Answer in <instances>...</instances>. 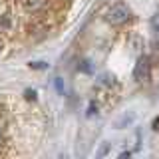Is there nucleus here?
Wrapping results in <instances>:
<instances>
[{
	"instance_id": "nucleus-1",
	"label": "nucleus",
	"mask_w": 159,
	"mask_h": 159,
	"mask_svg": "<svg viewBox=\"0 0 159 159\" xmlns=\"http://www.w3.org/2000/svg\"><path fill=\"white\" fill-rule=\"evenodd\" d=\"M129 14L131 12L125 4H113L106 14V22L111 24V26H119V24H125L129 20Z\"/></svg>"
},
{
	"instance_id": "nucleus-2",
	"label": "nucleus",
	"mask_w": 159,
	"mask_h": 159,
	"mask_svg": "<svg viewBox=\"0 0 159 159\" xmlns=\"http://www.w3.org/2000/svg\"><path fill=\"white\" fill-rule=\"evenodd\" d=\"M149 78H151V64H149V58L147 56L137 58L135 68H133V80L141 84V82H149Z\"/></svg>"
},
{
	"instance_id": "nucleus-3",
	"label": "nucleus",
	"mask_w": 159,
	"mask_h": 159,
	"mask_svg": "<svg viewBox=\"0 0 159 159\" xmlns=\"http://www.w3.org/2000/svg\"><path fill=\"white\" fill-rule=\"evenodd\" d=\"M46 2L48 0H24V6H26V10H30V12H36V10L46 6Z\"/></svg>"
},
{
	"instance_id": "nucleus-4",
	"label": "nucleus",
	"mask_w": 159,
	"mask_h": 159,
	"mask_svg": "<svg viewBox=\"0 0 159 159\" xmlns=\"http://www.w3.org/2000/svg\"><path fill=\"white\" fill-rule=\"evenodd\" d=\"M78 70H82V72L89 74V72H92V66H89V60H82V62L78 64Z\"/></svg>"
},
{
	"instance_id": "nucleus-5",
	"label": "nucleus",
	"mask_w": 159,
	"mask_h": 159,
	"mask_svg": "<svg viewBox=\"0 0 159 159\" xmlns=\"http://www.w3.org/2000/svg\"><path fill=\"white\" fill-rule=\"evenodd\" d=\"M98 109H99V106H98L96 102H92V103L88 106V117H92L93 113H98Z\"/></svg>"
},
{
	"instance_id": "nucleus-6",
	"label": "nucleus",
	"mask_w": 159,
	"mask_h": 159,
	"mask_svg": "<svg viewBox=\"0 0 159 159\" xmlns=\"http://www.w3.org/2000/svg\"><path fill=\"white\" fill-rule=\"evenodd\" d=\"M30 68H32V70H46L48 64L46 62H32V64H30Z\"/></svg>"
},
{
	"instance_id": "nucleus-7",
	"label": "nucleus",
	"mask_w": 159,
	"mask_h": 159,
	"mask_svg": "<svg viewBox=\"0 0 159 159\" xmlns=\"http://www.w3.org/2000/svg\"><path fill=\"white\" fill-rule=\"evenodd\" d=\"M151 28H153V32H159V14H155L151 18Z\"/></svg>"
},
{
	"instance_id": "nucleus-8",
	"label": "nucleus",
	"mask_w": 159,
	"mask_h": 159,
	"mask_svg": "<svg viewBox=\"0 0 159 159\" xmlns=\"http://www.w3.org/2000/svg\"><path fill=\"white\" fill-rule=\"evenodd\" d=\"M24 96H26V99H36V92H34V89H26Z\"/></svg>"
},
{
	"instance_id": "nucleus-9",
	"label": "nucleus",
	"mask_w": 159,
	"mask_h": 159,
	"mask_svg": "<svg viewBox=\"0 0 159 159\" xmlns=\"http://www.w3.org/2000/svg\"><path fill=\"white\" fill-rule=\"evenodd\" d=\"M151 129H155V131L159 129V116H157L155 119H153V123H151Z\"/></svg>"
},
{
	"instance_id": "nucleus-10",
	"label": "nucleus",
	"mask_w": 159,
	"mask_h": 159,
	"mask_svg": "<svg viewBox=\"0 0 159 159\" xmlns=\"http://www.w3.org/2000/svg\"><path fill=\"white\" fill-rule=\"evenodd\" d=\"M106 151H107V145H103L102 149H99V155H106Z\"/></svg>"
},
{
	"instance_id": "nucleus-11",
	"label": "nucleus",
	"mask_w": 159,
	"mask_h": 159,
	"mask_svg": "<svg viewBox=\"0 0 159 159\" xmlns=\"http://www.w3.org/2000/svg\"><path fill=\"white\" fill-rule=\"evenodd\" d=\"M0 139H2V133H0Z\"/></svg>"
}]
</instances>
